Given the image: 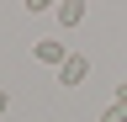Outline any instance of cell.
<instances>
[{"instance_id":"1","label":"cell","mask_w":127,"mask_h":122,"mask_svg":"<svg viewBox=\"0 0 127 122\" xmlns=\"http://www.w3.org/2000/svg\"><path fill=\"white\" fill-rule=\"evenodd\" d=\"M85 74H90V58L85 53H69V58H64V69H58V85H85Z\"/></svg>"},{"instance_id":"2","label":"cell","mask_w":127,"mask_h":122,"mask_svg":"<svg viewBox=\"0 0 127 122\" xmlns=\"http://www.w3.org/2000/svg\"><path fill=\"white\" fill-rule=\"evenodd\" d=\"M32 58H37V64H58V69H64L69 48H64V42H53V37H42V42H32Z\"/></svg>"},{"instance_id":"3","label":"cell","mask_w":127,"mask_h":122,"mask_svg":"<svg viewBox=\"0 0 127 122\" xmlns=\"http://www.w3.org/2000/svg\"><path fill=\"white\" fill-rule=\"evenodd\" d=\"M53 16H58L64 27H79V21H85V5H79V0H64V5L53 11Z\"/></svg>"},{"instance_id":"4","label":"cell","mask_w":127,"mask_h":122,"mask_svg":"<svg viewBox=\"0 0 127 122\" xmlns=\"http://www.w3.org/2000/svg\"><path fill=\"white\" fill-rule=\"evenodd\" d=\"M101 122H127V106H122V101H111V106H106V117H101Z\"/></svg>"},{"instance_id":"5","label":"cell","mask_w":127,"mask_h":122,"mask_svg":"<svg viewBox=\"0 0 127 122\" xmlns=\"http://www.w3.org/2000/svg\"><path fill=\"white\" fill-rule=\"evenodd\" d=\"M117 101H122V106H127V80H122V85H117Z\"/></svg>"},{"instance_id":"6","label":"cell","mask_w":127,"mask_h":122,"mask_svg":"<svg viewBox=\"0 0 127 122\" xmlns=\"http://www.w3.org/2000/svg\"><path fill=\"white\" fill-rule=\"evenodd\" d=\"M5 106H11V96H5V90H0V117H5Z\"/></svg>"}]
</instances>
